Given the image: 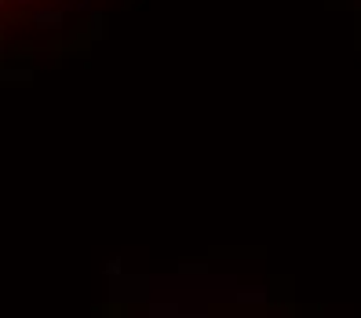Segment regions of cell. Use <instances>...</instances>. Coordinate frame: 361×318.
Segmentation results:
<instances>
[{"mask_svg": "<svg viewBox=\"0 0 361 318\" xmlns=\"http://www.w3.org/2000/svg\"><path fill=\"white\" fill-rule=\"evenodd\" d=\"M128 0H0V66L77 52Z\"/></svg>", "mask_w": 361, "mask_h": 318, "instance_id": "1", "label": "cell"}]
</instances>
